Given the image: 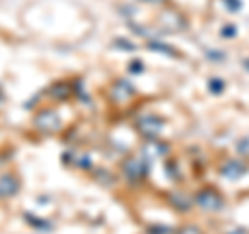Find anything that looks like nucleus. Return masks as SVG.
Returning a JSON list of instances; mask_svg holds the SVG:
<instances>
[{"label":"nucleus","mask_w":249,"mask_h":234,"mask_svg":"<svg viewBox=\"0 0 249 234\" xmlns=\"http://www.w3.org/2000/svg\"><path fill=\"white\" fill-rule=\"evenodd\" d=\"M123 172L131 184H139L150 174V164H147V160L142 158V155H131V158L123 162Z\"/></svg>","instance_id":"obj_1"},{"label":"nucleus","mask_w":249,"mask_h":234,"mask_svg":"<svg viewBox=\"0 0 249 234\" xmlns=\"http://www.w3.org/2000/svg\"><path fill=\"white\" fill-rule=\"evenodd\" d=\"M164 127H166V120L158 114H142L135 120V129L139 131V135L147 139V141H150V139H158L160 133L164 131Z\"/></svg>","instance_id":"obj_2"},{"label":"nucleus","mask_w":249,"mask_h":234,"mask_svg":"<svg viewBox=\"0 0 249 234\" xmlns=\"http://www.w3.org/2000/svg\"><path fill=\"white\" fill-rule=\"evenodd\" d=\"M193 203H196L197 207H201L204 212H220V209L224 207V197L214 189V186H206V189L196 193Z\"/></svg>","instance_id":"obj_3"},{"label":"nucleus","mask_w":249,"mask_h":234,"mask_svg":"<svg viewBox=\"0 0 249 234\" xmlns=\"http://www.w3.org/2000/svg\"><path fill=\"white\" fill-rule=\"evenodd\" d=\"M135 93H137L135 85L131 83L129 79H116L112 83V87H110V98H112V102H116V104L127 102V100L133 98Z\"/></svg>","instance_id":"obj_4"},{"label":"nucleus","mask_w":249,"mask_h":234,"mask_svg":"<svg viewBox=\"0 0 249 234\" xmlns=\"http://www.w3.org/2000/svg\"><path fill=\"white\" fill-rule=\"evenodd\" d=\"M247 170H249V166H247L245 162H241V160H229L227 164H222L220 176L229 178V181H239L241 176L247 174Z\"/></svg>","instance_id":"obj_5"},{"label":"nucleus","mask_w":249,"mask_h":234,"mask_svg":"<svg viewBox=\"0 0 249 234\" xmlns=\"http://www.w3.org/2000/svg\"><path fill=\"white\" fill-rule=\"evenodd\" d=\"M36 127H37V129H42V131H46V133H54V131H58V129H60V118H58V114H56V112L44 110V112L37 114Z\"/></svg>","instance_id":"obj_6"},{"label":"nucleus","mask_w":249,"mask_h":234,"mask_svg":"<svg viewBox=\"0 0 249 234\" xmlns=\"http://www.w3.org/2000/svg\"><path fill=\"white\" fill-rule=\"evenodd\" d=\"M162 23H164L166 31H181L187 27L185 17L178 13H162Z\"/></svg>","instance_id":"obj_7"},{"label":"nucleus","mask_w":249,"mask_h":234,"mask_svg":"<svg viewBox=\"0 0 249 234\" xmlns=\"http://www.w3.org/2000/svg\"><path fill=\"white\" fill-rule=\"evenodd\" d=\"M170 150H168V143H162L158 139H150L145 145V155H150V158H162V155H166Z\"/></svg>","instance_id":"obj_8"},{"label":"nucleus","mask_w":249,"mask_h":234,"mask_svg":"<svg viewBox=\"0 0 249 234\" xmlns=\"http://www.w3.org/2000/svg\"><path fill=\"white\" fill-rule=\"evenodd\" d=\"M170 205L178 212H187V209H191L193 205V199L189 195H183V193H170Z\"/></svg>","instance_id":"obj_9"},{"label":"nucleus","mask_w":249,"mask_h":234,"mask_svg":"<svg viewBox=\"0 0 249 234\" xmlns=\"http://www.w3.org/2000/svg\"><path fill=\"white\" fill-rule=\"evenodd\" d=\"M17 191H19L17 178H13V176H2L0 178V195H2V197H13Z\"/></svg>","instance_id":"obj_10"},{"label":"nucleus","mask_w":249,"mask_h":234,"mask_svg":"<svg viewBox=\"0 0 249 234\" xmlns=\"http://www.w3.org/2000/svg\"><path fill=\"white\" fill-rule=\"evenodd\" d=\"M147 48H150L152 52H160V54H166V56H173V58L181 56L177 48H173V46H168V44H162V42H158V40H152L150 44H147Z\"/></svg>","instance_id":"obj_11"},{"label":"nucleus","mask_w":249,"mask_h":234,"mask_svg":"<svg viewBox=\"0 0 249 234\" xmlns=\"http://www.w3.org/2000/svg\"><path fill=\"white\" fill-rule=\"evenodd\" d=\"M227 89V81L220 79V77H210L208 79V91L212 93V96H220Z\"/></svg>","instance_id":"obj_12"},{"label":"nucleus","mask_w":249,"mask_h":234,"mask_svg":"<svg viewBox=\"0 0 249 234\" xmlns=\"http://www.w3.org/2000/svg\"><path fill=\"white\" fill-rule=\"evenodd\" d=\"M220 37H224V40H235V37H237V25H232V23L224 25L220 29Z\"/></svg>","instance_id":"obj_13"},{"label":"nucleus","mask_w":249,"mask_h":234,"mask_svg":"<svg viewBox=\"0 0 249 234\" xmlns=\"http://www.w3.org/2000/svg\"><path fill=\"white\" fill-rule=\"evenodd\" d=\"M204 54H206L208 60H227V52H222L218 48H208Z\"/></svg>","instance_id":"obj_14"},{"label":"nucleus","mask_w":249,"mask_h":234,"mask_svg":"<svg viewBox=\"0 0 249 234\" xmlns=\"http://www.w3.org/2000/svg\"><path fill=\"white\" fill-rule=\"evenodd\" d=\"M143 71H145L143 60H131V62H129V73H131V75H142Z\"/></svg>","instance_id":"obj_15"},{"label":"nucleus","mask_w":249,"mask_h":234,"mask_svg":"<svg viewBox=\"0 0 249 234\" xmlns=\"http://www.w3.org/2000/svg\"><path fill=\"white\" fill-rule=\"evenodd\" d=\"M164 170H166V176L173 178V181H175V178H181V174H178V164H177V162H168L166 166H164Z\"/></svg>","instance_id":"obj_16"},{"label":"nucleus","mask_w":249,"mask_h":234,"mask_svg":"<svg viewBox=\"0 0 249 234\" xmlns=\"http://www.w3.org/2000/svg\"><path fill=\"white\" fill-rule=\"evenodd\" d=\"M222 4L227 6L229 13H239L243 9V2H241V0H222Z\"/></svg>","instance_id":"obj_17"},{"label":"nucleus","mask_w":249,"mask_h":234,"mask_svg":"<svg viewBox=\"0 0 249 234\" xmlns=\"http://www.w3.org/2000/svg\"><path fill=\"white\" fill-rule=\"evenodd\" d=\"M147 234H175V230L168 228V226H150Z\"/></svg>","instance_id":"obj_18"},{"label":"nucleus","mask_w":249,"mask_h":234,"mask_svg":"<svg viewBox=\"0 0 249 234\" xmlns=\"http://www.w3.org/2000/svg\"><path fill=\"white\" fill-rule=\"evenodd\" d=\"M175 234H204L197 226H183V228H178Z\"/></svg>","instance_id":"obj_19"},{"label":"nucleus","mask_w":249,"mask_h":234,"mask_svg":"<svg viewBox=\"0 0 249 234\" xmlns=\"http://www.w3.org/2000/svg\"><path fill=\"white\" fill-rule=\"evenodd\" d=\"M114 46H116V48H123L124 52H131V50H135V46L131 44V42H127V40H116V42H114Z\"/></svg>","instance_id":"obj_20"},{"label":"nucleus","mask_w":249,"mask_h":234,"mask_svg":"<svg viewBox=\"0 0 249 234\" xmlns=\"http://www.w3.org/2000/svg\"><path fill=\"white\" fill-rule=\"evenodd\" d=\"M237 147H239V150H237L239 153H243V155H245V153H249V137H247V139H243V141H239V143H237Z\"/></svg>","instance_id":"obj_21"},{"label":"nucleus","mask_w":249,"mask_h":234,"mask_svg":"<svg viewBox=\"0 0 249 234\" xmlns=\"http://www.w3.org/2000/svg\"><path fill=\"white\" fill-rule=\"evenodd\" d=\"M227 234H249L247 228H235V230H229Z\"/></svg>","instance_id":"obj_22"},{"label":"nucleus","mask_w":249,"mask_h":234,"mask_svg":"<svg viewBox=\"0 0 249 234\" xmlns=\"http://www.w3.org/2000/svg\"><path fill=\"white\" fill-rule=\"evenodd\" d=\"M243 68H245V71L249 73V58H245V60H243Z\"/></svg>","instance_id":"obj_23"},{"label":"nucleus","mask_w":249,"mask_h":234,"mask_svg":"<svg viewBox=\"0 0 249 234\" xmlns=\"http://www.w3.org/2000/svg\"><path fill=\"white\" fill-rule=\"evenodd\" d=\"M142 2H164V0H142Z\"/></svg>","instance_id":"obj_24"},{"label":"nucleus","mask_w":249,"mask_h":234,"mask_svg":"<svg viewBox=\"0 0 249 234\" xmlns=\"http://www.w3.org/2000/svg\"><path fill=\"white\" fill-rule=\"evenodd\" d=\"M2 100H4V96H2V91H0V104H2Z\"/></svg>","instance_id":"obj_25"}]
</instances>
